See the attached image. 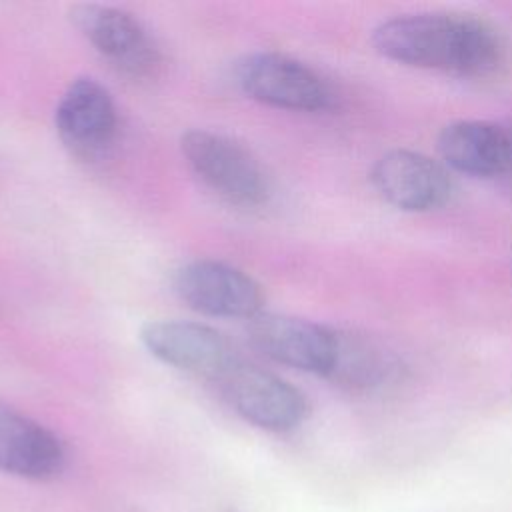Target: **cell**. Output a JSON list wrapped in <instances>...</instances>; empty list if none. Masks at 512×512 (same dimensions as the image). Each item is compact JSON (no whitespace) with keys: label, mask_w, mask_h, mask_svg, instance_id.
Wrapping results in <instances>:
<instances>
[{"label":"cell","mask_w":512,"mask_h":512,"mask_svg":"<svg viewBox=\"0 0 512 512\" xmlns=\"http://www.w3.org/2000/svg\"><path fill=\"white\" fill-rule=\"evenodd\" d=\"M372 44L390 60L460 76L490 74L502 60L498 34L482 20L462 14L396 16L376 26Z\"/></svg>","instance_id":"1"},{"label":"cell","mask_w":512,"mask_h":512,"mask_svg":"<svg viewBox=\"0 0 512 512\" xmlns=\"http://www.w3.org/2000/svg\"><path fill=\"white\" fill-rule=\"evenodd\" d=\"M180 148L194 174L224 200L242 208L268 200L270 184L264 168L232 138L210 130H188Z\"/></svg>","instance_id":"2"},{"label":"cell","mask_w":512,"mask_h":512,"mask_svg":"<svg viewBox=\"0 0 512 512\" xmlns=\"http://www.w3.org/2000/svg\"><path fill=\"white\" fill-rule=\"evenodd\" d=\"M236 82L250 98L276 108L318 112L334 104L332 88L316 70L278 52L244 56L236 66Z\"/></svg>","instance_id":"3"},{"label":"cell","mask_w":512,"mask_h":512,"mask_svg":"<svg viewBox=\"0 0 512 512\" xmlns=\"http://www.w3.org/2000/svg\"><path fill=\"white\" fill-rule=\"evenodd\" d=\"M218 386L230 406L248 422L272 432H288L308 416L306 396L284 378L240 358Z\"/></svg>","instance_id":"4"},{"label":"cell","mask_w":512,"mask_h":512,"mask_svg":"<svg viewBox=\"0 0 512 512\" xmlns=\"http://www.w3.org/2000/svg\"><path fill=\"white\" fill-rule=\"evenodd\" d=\"M144 348L168 366L218 382L242 356L212 326L188 320H152L142 326Z\"/></svg>","instance_id":"5"},{"label":"cell","mask_w":512,"mask_h":512,"mask_svg":"<svg viewBox=\"0 0 512 512\" xmlns=\"http://www.w3.org/2000/svg\"><path fill=\"white\" fill-rule=\"evenodd\" d=\"M172 284L182 302L206 316L252 320L262 312L260 284L226 262L192 260L176 270Z\"/></svg>","instance_id":"6"},{"label":"cell","mask_w":512,"mask_h":512,"mask_svg":"<svg viewBox=\"0 0 512 512\" xmlns=\"http://www.w3.org/2000/svg\"><path fill=\"white\" fill-rule=\"evenodd\" d=\"M72 20L84 38L120 72L150 78L160 66V50L146 26L130 12L114 6L84 4Z\"/></svg>","instance_id":"7"},{"label":"cell","mask_w":512,"mask_h":512,"mask_svg":"<svg viewBox=\"0 0 512 512\" xmlns=\"http://www.w3.org/2000/svg\"><path fill=\"white\" fill-rule=\"evenodd\" d=\"M56 130L74 156L84 160L104 156L118 132L112 94L94 78L74 80L58 102Z\"/></svg>","instance_id":"8"},{"label":"cell","mask_w":512,"mask_h":512,"mask_svg":"<svg viewBox=\"0 0 512 512\" xmlns=\"http://www.w3.org/2000/svg\"><path fill=\"white\" fill-rule=\"evenodd\" d=\"M376 192L406 212L444 206L452 196V178L442 164L412 150H392L376 160L370 172Z\"/></svg>","instance_id":"9"},{"label":"cell","mask_w":512,"mask_h":512,"mask_svg":"<svg viewBox=\"0 0 512 512\" xmlns=\"http://www.w3.org/2000/svg\"><path fill=\"white\" fill-rule=\"evenodd\" d=\"M252 344L268 358L326 376L332 364L336 330L284 314L260 312L248 324Z\"/></svg>","instance_id":"10"},{"label":"cell","mask_w":512,"mask_h":512,"mask_svg":"<svg viewBox=\"0 0 512 512\" xmlns=\"http://www.w3.org/2000/svg\"><path fill=\"white\" fill-rule=\"evenodd\" d=\"M442 160L468 176L512 174V126L486 120H458L438 136Z\"/></svg>","instance_id":"11"},{"label":"cell","mask_w":512,"mask_h":512,"mask_svg":"<svg viewBox=\"0 0 512 512\" xmlns=\"http://www.w3.org/2000/svg\"><path fill=\"white\" fill-rule=\"evenodd\" d=\"M64 462V444L52 430L0 406V472L28 480H50L62 472Z\"/></svg>","instance_id":"12"},{"label":"cell","mask_w":512,"mask_h":512,"mask_svg":"<svg viewBox=\"0 0 512 512\" xmlns=\"http://www.w3.org/2000/svg\"><path fill=\"white\" fill-rule=\"evenodd\" d=\"M400 364L368 336L336 330L330 370L324 378L346 390H374L398 376Z\"/></svg>","instance_id":"13"}]
</instances>
